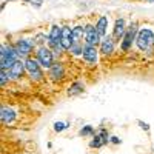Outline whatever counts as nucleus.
I'll use <instances>...</instances> for the list:
<instances>
[{"label": "nucleus", "instance_id": "1", "mask_svg": "<svg viewBox=\"0 0 154 154\" xmlns=\"http://www.w3.org/2000/svg\"><path fill=\"white\" fill-rule=\"evenodd\" d=\"M134 45L140 53H152L154 51V29L151 26H140L136 35Z\"/></svg>", "mask_w": 154, "mask_h": 154}, {"label": "nucleus", "instance_id": "2", "mask_svg": "<svg viewBox=\"0 0 154 154\" xmlns=\"http://www.w3.org/2000/svg\"><path fill=\"white\" fill-rule=\"evenodd\" d=\"M17 60H20V56L17 53L14 43L3 42L2 48H0V68L2 69H9Z\"/></svg>", "mask_w": 154, "mask_h": 154}, {"label": "nucleus", "instance_id": "3", "mask_svg": "<svg viewBox=\"0 0 154 154\" xmlns=\"http://www.w3.org/2000/svg\"><path fill=\"white\" fill-rule=\"evenodd\" d=\"M140 28V25L137 20H131V23L126 26V32L123 35V38L120 40V51L122 53H130V49L133 48L134 42H136V35L137 31Z\"/></svg>", "mask_w": 154, "mask_h": 154}, {"label": "nucleus", "instance_id": "4", "mask_svg": "<svg viewBox=\"0 0 154 154\" xmlns=\"http://www.w3.org/2000/svg\"><path fill=\"white\" fill-rule=\"evenodd\" d=\"M25 68H26V74L29 75V79L34 83H40L45 80V74H43V68L40 66V63L37 62L35 57H28L25 59Z\"/></svg>", "mask_w": 154, "mask_h": 154}, {"label": "nucleus", "instance_id": "5", "mask_svg": "<svg viewBox=\"0 0 154 154\" xmlns=\"http://www.w3.org/2000/svg\"><path fill=\"white\" fill-rule=\"evenodd\" d=\"M35 59L37 62L40 63V66L43 69H49L51 66L54 65L56 62V56L53 53V49H51L49 46H40L35 49Z\"/></svg>", "mask_w": 154, "mask_h": 154}, {"label": "nucleus", "instance_id": "6", "mask_svg": "<svg viewBox=\"0 0 154 154\" xmlns=\"http://www.w3.org/2000/svg\"><path fill=\"white\" fill-rule=\"evenodd\" d=\"M14 46H16V49H17L20 59H23V60L28 59V57H31V54L35 53V49H37L32 38H26V37L17 38V40L14 42Z\"/></svg>", "mask_w": 154, "mask_h": 154}, {"label": "nucleus", "instance_id": "7", "mask_svg": "<svg viewBox=\"0 0 154 154\" xmlns=\"http://www.w3.org/2000/svg\"><path fill=\"white\" fill-rule=\"evenodd\" d=\"M48 77H49V80H51V82H54V83L62 82V80L66 77L65 63H63L62 60H56V62H54V65L48 69Z\"/></svg>", "mask_w": 154, "mask_h": 154}, {"label": "nucleus", "instance_id": "8", "mask_svg": "<svg viewBox=\"0 0 154 154\" xmlns=\"http://www.w3.org/2000/svg\"><path fill=\"white\" fill-rule=\"evenodd\" d=\"M99 48L93 46V45H83V53H82V60L83 63H86L88 66H96L99 62Z\"/></svg>", "mask_w": 154, "mask_h": 154}, {"label": "nucleus", "instance_id": "9", "mask_svg": "<svg viewBox=\"0 0 154 154\" xmlns=\"http://www.w3.org/2000/svg\"><path fill=\"white\" fill-rule=\"evenodd\" d=\"M116 45H117V42L114 40V37H112L111 34L102 37V42H100V45H99V53H100V56L111 57V56L114 54V51H116Z\"/></svg>", "mask_w": 154, "mask_h": 154}, {"label": "nucleus", "instance_id": "10", "mask_svg": "<svg viewBox=\"0 0 154 154\" xmlns=\"http://www.w3.org/2000/svg\"><path fill=\"white\" fill-rule=\"evenodd\" d=\"M100 42H102V35H100L99 31L96 29V25L86 23V25H85V43L99 48Z\"/></svg>", "mask_w": 154, "mask_h": 154}, {"label": "nucleus", "instance_id": "11", "mask_svg": "<svg viewBox=\"0 0 154 154\" xmlns=\"http://www.w3.org/2000/svg\"><path fill=\"white\" fill-rule=\"evenodd\" d=\"M126 26H128V25H126V20L123 17H117V19H116L111 35L114 37V40L117 42V43H120V40L123 38V35L126 32Z\"/></svg>", "mask_w": 154, "mask_h": 154}, {"label": "nucleus", "instance_id": "12", "mask_svg": "<svg viewBox=\"0 0 154 154\" xmlns=\"http://www.w3.org/2000/svg\"><path fill=\"white\" fill-rule=\"evenodd\" d=\"M109 139H111V136H109L108 130H103V128H102L99 133H96L93 140L89 142V148H102V146H105V145L109 143Z\"/></svg>", "mask_w": 154, "mask_h": 154}, {"label": "nucleus", "instance_id": "13", "mask_svg": "<svg viewBox=\"0 0 154 154\" xmlns=\"http://www.w3.org/2000/svg\"><path fill=\"white\" fill-rule=\"evenodd\" d=\"M25 72H26V68H25V60L23 59L17 60L14 65L8 69V74H9V79L11 80H20Z\"/></svg>", "mask_w": 154, "mask_h": 154}, {"label": "nucleus", "instance_id": "14", "mask_svg": "<svg viewBox=\"0 0 154 154\" xmlns=\"http://www.w3.org/2000/svg\"><path fill=\"white\" fill-rule=\"evenodd\" d=\"M0 117H2L3 125H12L17 119V111L9 106V105H2V111H0Z\"/></svg>", "mask_w": 154, "mask_h": 154}, {"label": "nucleus", "instance_id": "15", "mask_svg": "<svg viewBox=\"0 0 154 154\" xmlns=\"http://www.w3.org/2000/svg\"><path fill=\"white\" fill-rule=\"evenodd\" d=\"M60 45L63 46V49L68 51L72 46V28L69 25H62V38H60Z\"/></svg>", "mask_w": 154, "mask_h": 154}, {"label": "nucleus", "instance_id": "16", "mask_svg": "<svg viewBox=\"0 0 154 154\" xmlns=\"http://www.w3.org/2000/svg\"><path fill=\"white\" fill-rule=\"evenodd\" d=\"M60 38H62V25H51L49 32H48V46L53 48L54 45L60 43Z\"/></svg>", "mask_w": 154, "mask_h": 154}, {"label": "nucleus", "instance_id": "17", "mask_svg": "<svg viewBox=\"0 0 154 154\" xmlns=\"http://www.w3.org/2000/svg\"><path fill=\"white\" fill-rule=\"evenodd\" d=\"M96 29L99 31V34L102 37L108 35V26H109V17L108 16H100L97 20H96Z\"/></svg>", "mask_w": 154, "mask_h": 154}, {"label": "nucleus", "instance_id": "18", "mask_svg": "<svg viewBox=\"0 0 154 154\" xmlns=\"http://www.w3.org/2000/svg\"><path fill=\"white\" fill-rule=\"evenodd\" d=\"M72 43L85 45V25H75V26H72Z\"/></svg>", "mask_w": 154, "mask_h": 154}, {"label": "nucleus", "instance_id": "19", "mask_svg": "<svg viewBox=\"0 0 154 154\" xmlns=\"http://www.w3.org/2000/svg\"><path fill=\"white\" fill-rule=\"evenodd\" d=\"M83 91H85L83 82H82V80H75V82H72V83L68 86L66 94H68V97H75V96H80Z\"/></svg>", "mask_w": 154, "mask_h": 154}, {"label": "nucleus", "instance_id": "20", "mask_svg": "<svg viewBox=\"0 0 154 154\" xmlns=\"http://www.w3.org/2000/svg\"><path fill=\"white\" fill-rule=\"evenodd\" d=\"M32 40L35 43V48H40V46H48V34L45 32H35Z\"/></svg>", "mask_w": 154, "mask_h": 154}, {"label": "nucleus", "instance_id": "21", "mask_svg": "<svg viewBox=\"0 0 154 154\" xmlns=\"http://www.w3.org/2000/svg\"><path fill=\"white\" fill-rule=\"evenodd\" d=\"M79 136H82V137H94V136H96L94 126H93V125H85L83 128H80Z\"/></svg>", "mask_w": 154, "mask_h": 154}, {"label": "nucleus", "instance_id": "22", "mask_svg": "<svg viewBox=\"0 0 154 154\" xmlns=\"http://www.w3.org/2000/svg\"><path fill=\"white\" fill-rule=\"evenodd\" d=\"M68 53L72 56V57H82V53H83V45L82 43H72L71 49L68 51Z\"/></svg>", "mask_w": 154, "mask_h": 154}, {"label": "nucleus", "instance_id": "23", "mask_svg": "<svg viewBox=\"0 0 154 154\" xmlns=\"http://www.w3.org/2000/svg\"><path fill=\"white\" fill-rule=\"evenodd\" d=\"M8 82H11L8 69H2V71H0V83H2V86H6Z\"/></svg>", "mask_w": 154, "mask_h": 154}, {"label": "nucleus", "instance_id": "24", "mask_svg": "<svg viewBox=\"0 0 154 154\" xmlns=\"http://www.w3.org/2000/svg\"><path fill=\"white\" fill-rule=\"evenodd\" d=\"M69 123H65V122H54V131L56 133H62L63 130H66Z\"/></svg>", "mask_w": 154, "mask_h": 154}, {"label": "nucleus", "instance_id": "25", "mask_svg": "<svg viewBox=\"0 0 154 154\" xmlns=\"http://www.w3.org/2000/svg\"><path fill=\"white\" fill-rule=\"evenodd\" d=\"M25 2L29 3V5L34 6V8H37V9H38V8H42V3H43L42 0H25Z\"/></svg>", "mask_w": 154, "mask_h": 154}, {"label": "nucleus", "instance_id": "26", "mask_svg": "<svg viewBox=\"0 0 154 154\" xmlns=\"http://www.w3.org/2000/svg\"><path fill=\"white\" fill-rule=\"evenodd\" d=\"M137 123H139V126L142 128L143 131H149V123H146V122H143V120H137Z\"/></svg>", "mask_w": 154, "mask_h": 154}, {"label": "nucleus", "instance_id": "27", "mask_svg": "<svg viewBox=\"0 0 154 154\" xmlns=\"http://www.w3.org/2000/svg\"><path fill=\"white\" fill-rule=\"evenodd\" d=\"M109 143H114V145H119V143H120V139H119V137H116V136H112V137L109 139Z\"/></svg>", "mask_w": 154, "mask_h": 154}, {"label": "nucleus", "instance_id": "28", "mask_svg": "<svg viewBox=\"0 0 154 154\" xmlns=\"http://www.w3.org/2000/svg\"><path fill=\"white\" fill-rule=\"evenodd\" d=\"M145 2H148V3H154V0H145Z\"/></svg>", "mask_w": 154, "mask_h": 154}, {"label": "nucleus", "instance_id": "29", "mask_svg": "<svg viewBox=\"0 0 154 154\" xmlns=\"http://www.w3.org/2000/svg\"><path fill=\"white\" fill-rule=\"evenodd\" d=\"M6 2H14V0H6ZM6 2H5V3H6Z\"/></svg>", "mask_w": 154, "mask_h": 154}]
</instances>
